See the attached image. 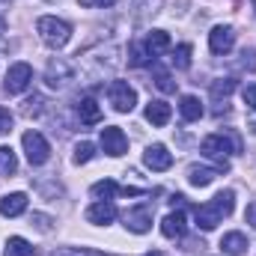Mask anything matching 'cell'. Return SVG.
Here are the masks:
<instances>
[{
  "label": "cell",
  "instance_id": "1",
  "mask_svg": "<svg viewBox=\"0 0 256 256\" xmlns=\"http://www.w3.org/2000/svg\"><path fill=\"white\" fill-rule=\"evenodd\" d=\"M232 208H236V194H232V191H220L218 196H212V202H206V206H196V208H194L196 226H200L202 232H212L224 218H230V214H232Z\"/></svg>",
  "mask_w": 256,
  "mask_h": 256
},
{
  "label": "cell",
  "instance_id": "2",
  "mask_svg": "<svg viewBox=\"0 0 256 256\" xmlns=\"http://www.w3.org/2000/svg\"><path fill=\"white\" fill-rule=\"evenodd\" d=\"M200 152L206 155V158H212V161H218V170L224 173L230 164H226V158L230 155H236L238 152V140L236 137H230V134H208L202 143H200Z\"/></svg>",
  "mask_w": 256,
  "mask_h": 256
},
{
  "label": "cell",
  "instance_id": "3",
  "mask_svg": "<svg viewBox=\"0 0 256 256\" xmlns=\"http://www.w3.org/2000/svg\"><path fill=\"white\" fill-rule=\"evenodd\" d=\"M36 30H39V36H42V42L48 45V48H63L66 42L72 39V27L60 21V18H54V15H45V18H39L36 21Z\"/></svg>",
  "mask_w": 256,
  "mask_h": 256
},
{
  "label": "cell",
  "instance_id": "4",
  "mask_svg": "<svg viewBox=\"0 0 256 256\" xmlns=\"http://www.w3.org/2000/svg\"><path fill=\"white\" fill-rule=\"evenodd\" d=\"M108 98H110L116 114H131L137 104V92H134V86H128V80H110Z\"/></svg>",
  "mask_w": 256,
  "mask_h": 256
},
{
  "label": "cell",
  "instance_id": "5",
  "mask_svg": "<svg viewBox=\"0 0 256 256\" xmlns=\"http://www.w3.org/2000/svg\"><path fill=\"white\" fill-rule=\"evenodd\" d=\"M21 143H24L27 161H30L33 167H39V164H45V161L51 158V146H48V140H45L39 131H27V134L21 137Z\"/></svg>",
  "mask_w": 256,
  "mask_h": 256
},
{
  "label": "cell",
  "instance_id": "6",
  "mask_svg": "<svg viewBox=\"0 0 256 256\" xmlns=\"http://www.w3.org/2000/svg\"><path fill=\"white\" fill-rule=\"evenodd\" d=\"M30 80H33L30 63H12L9 72H6V78H3V90H6L9 96H18V92H24V90L30 86Z\"/></svg>",
  "mask_w": 256,
  "mask_h": 256
},
{
  "label": "cell",
  "instance_id": "7",
  "mask_svg": "<svg viewBox=\"0 0 256 256\" xmlns=\"http://www.w3.org/2000/svg\"><path fill=\"white\" fill-rule=\"evenodd\" d=\"M122 220H126L128 230H131V232H137V236L149 232V230H152V206H149V202L131 206L126 214H122Z\"/></svg>",
  "mask_w": 256,
  "mask_h": 256
},
{
  "label": "cell",
  "instance_id": "8",
  "mask_svg": "<svg viewBox=\"0 0 256 256\" xmlns=\"http://www.w3.org/2000/svg\"><path fill=\"white\" fill-rule=\"evenodd\" d=\"M102 149L110 155V158H120V155H126L128 152V137L122 128L116 126H108L102 128Z\"/></svg>",
  "mask_w": 256,
  "mask_h": 256
},
{
  "label": "cell",
  "instance_id": "9",
  "mask_svg": "<svg viewBox=\"0 0 256 256\" xmlns=\"http://www.w3.org/2000/svg\"><path fill=\"white\" fill-rule=\"evenodd\" d=\"M72 78H74V68H72V63H66L63 57L51 60L48 68H45V84H48L51 90H63Z\"/></svg>",
  "mask_w": 256,
  "mask_h": 256
},
{
  "label": "cell",
  "instance_id": "10",
  "mask_svg": "<svg viewBox=\"0 0 256 256\" xmlns=\"http://www.w3.org/2000/svg\"><path fill=\"white\" fill-rule=\"evenodd\" d=\"M143 164H146L149 170L161 173V170H170V167H173V155L167 152V146L152 143V146H146V152H143Z\"/></svg>",
  "mask_w": 256,
  "mask_h": 256
},
{
  "label": "cell",
  "instance_id": "11",
  "mask_svg": "<svg viewBox=\"0 0 256 256\" xmlns=\"http://www.w3.org/2000/svg\"><path fill=\"white\" fill-rule=\"evenodd\" d=\"M116 214H120V212H116L114 200H98V202H92V206L86 208V220L96 224V226H108V224H114Z\"/></svg>",
  "mask_w": 256,
  "mask_h": 256
},
{
  "label": "cell",
  "instance_id": "12",
  "mask_svg": "<svg viewBox=\"0 0 256 256\" xmlns=\"http://www.w3.org/2000/svg\"><path fill=\"white\" fill-rule=\"evenodd\" d=\"M232 45H236V30L232 27H214L212 33H208V48H212V54H230L232 51Z\"/></svg>",
  "mask_w": 256,
  "mask_h": 256
},
{
  "label": "cell",
  "instance_id": "13",
  "mask_svg": "<svg viewBox=\"0 0 256 256\" xmlns=\"http://www.w3.org/2000/svg\"><path fill=\"white\" fill-rule=\"evenodd\" d=\"M27 212V194L15 191V194H6L3 200H0V214L3 218H18V214H24Z\"/></svg>",
  "mask_w": 256,
  "mask_h": 256
},
{
  "label": "cell",
  "instance_id": "14",
  "mask_svg": "<svg viewBox=\"0 0 256 256\" xmlns=\"http://www.w3.org/2000/svg\"><path fill=\"white\" fill-rule=\"evenodd\" d=\"M161 232H164L167 238H182V236H185V212H182V208L170 212V214L161 220Z\"/></svg>",
  "mask_w": 256,
  "mask_h": 256
},
{
  "label": "cell",
  "instance_id": "15",
  "mask_svg": "<svg viewBox=\"0 0 256 256\" xmlns=\"http://www.w3.org/2000/svg\"><path fill=\"white\" fill-rule=\"evenodd\" d=\"M78 116H80V122H86V126L102 122V108H98V102H96L92 96H84V98L78 102Z\"/></svg>",
  "mask_w": 256,
  "mask_h": 256
},
{
  "label": "cell",
  "instance_id": "16",
  "mask_svg": "<svg viewBox=\"0 0 256 256\" xmlns=\"http://www.w3.org/2000/svg\"><path fill=\"white\" fill-rule=\"evenodd\" d=\"M170 114H173L170 104L161 102V98L146 104V122H152V126H167V122H170Z\"/></svg>",
  "mask_w": 256,
  "mask_h": 256
},
{
  "label": "cell",
  "instance_id": "17",
  "mask_svg": "<svg viewBox=\"0 0 256 256\" xmlns=\"http://www.w3.org/2000/svg\"><path fill=\"white\" fill-rule=\"evenodd\" d=\"M220 250L226 256H242L248 250V238H244V232H226L224 238H220Z\"/></svg>",
  "mask_w": 256,
  "mask_h": 256
},
{
  "label": "cell",
  "instance_id": "18",
  "mask_svg": "<svg viewBox=\"0 0 256 256\" xmlns=\"http://www.w3.org/2000/svg\"><path fill=\"white\" fill-rule=\"evenodd\" d=\"M218 176H220L218 167H214V170H212V167H191V170H188V182H191L194 188H206V185H212Z\"/></svg>",
  "mask_w": 256,
  "mask_h": 256
},
{
  "label": "cell",
  "instance_id": "19",
  "mask_svg": "<svg viewBox=\"0 0 256 256\" xmlns=\"http://www.w3.org/2000/svg\"><path fill=\"white\" fill-rule=\"evenodd\" d=\"M143 45L149 48L152 57H158V54L170 51V36H167L164 30H152V33H146V42H143Z\"/></svg>",
  "mask_w": 256,
  "mask_h": 256
},
{
  "label": "cell",
  "instance_id": "20",
  "mask_svg": "<svg viewBox=\"0 0 256 256\" xmlns=\"http://www.w3.org/2000/svg\"><path fill=\"white\" fill-rule=\"evenodd\" d=\"M179 114H182L185 122H196V120L202 116V104H200V98H196V96H182V102H179Z\"/></svg>",
  "mask_w": 256,
  "mask_h": 256
},
{
  "label": "cell",
  "instance_id": "21",
  "mask_svg": "<svg viewBox=\"0 0 256 256\" xmlns=\"http://www.w3.org/2000/svg\"><path fill=\"white\" fill-rule=\"evenodd\" d=\"M128 63L131 66H155V57L149 54V48H146L143 42H134V45L128 48Z\"/></svg>",
  "mask_w": 256,
  "mask_h": 256
},
{
  "label": "cell",
  "instance_id": "22",
  "mask_svg": "<svg viewBox=\"0 0 256 256\" xmlns=\"http://www.w3.org/2000/svg\"><path fill=\"white\" fill-rule=\"evenodd\" d=\"M232 92H236V80H232V78H218V80H212V98H214V102H220V98L226 102Z\"/></svg>",
  "mask_w": 256,
  "mask_h": 256
},
{
  "label": "cell",
  "instance_id": "23",
  "mask_svg": "<svg viewBox=\"0 0 256 256\" xmlns=\"http://www.w3.org/2000/svg\"><path fill=\"white\" fill-rule=\"evenodd\" d=\"M30 254H33V248H30V242L21 238V236H12V238L6 242V250H3V256H30Z\"/></svg>",
  "mask_w": 256,
  "mask_h": 256
},
{
  "label": "cell",
  "instance_id": "24",
  "mask_svg": "<svg viewBox=\"0 0 256 256\" xmlns=\"http://www.w3.org/2000/svg\"><path fill=\"white\" fill-rule=\"evenodd\" d=\"M116 194H120V185L110 182V179H102V182L92 185V196H96V200H110V196H116Z\"/></svg>",
  "mask_w": 256,
  "mask_h": 256
},
{
  "label": "cell",
  "instance_id": "25",
  "mask_svg": "<svg viewBox=\"0 0 256 256\" xmlns=\"http://www.w3.org/2000/svg\"><path fill=\"white\" fill-rule=\"evenodd\" d=\"M15 170H18V158H15V152H12L9 146H0V173L9 176V173H15Z\"/></svg>",
  "mask_w": 256,
  "mask_h": 256
},
{
  "label": "cell",
  "instance_id": "26",
  "mask_svg": "<svg viewBox=\"0 0 256 256\" xmlns=\"http://www.w3.org/2000/svg\"><path fill=\"white\" fill-rule=\"evenodd\" d=\"M92 158H96V146H92V143H86V140H84V143H78V146H74V155H72V161H74V164H86V161H92Z\"/></svg>",
  "mask_w": 256,
  "mask_h": 256
},
{
  "label": "cell",
  "instance_id": "27",
  "mask_svg": "<svg viewBox=\"0 0 256 256\" xmlns=\"http://www.w3.org/2000/svg\"><path fill=\"white\" fill-rule=\"evenodd\" d=\"M170 60H173L176 68H188V66H191V45H176Z\"/></svg>",
  "mask_w": 256,
  "mask_h": 256
},
{
  "label": "cell",
  "instance_id": "28",
  "mask_svg": "<svg viewBox=\"0 0 256 256\" xmlns=\"http://www.w3.org/2000/svg\"><path fill=\"white\" fill-rule=\"evenodd\" d=\"M155 86H158L161 92H176V84H173V78H170L167 72H161V68H155Z\"/></svg>",
  "mask_w": 256,
  "mask_h": 256
},
{
  "label": "cell",
  "instance_id": "29",
  "mask_svg": "<svg viewBox=\"0 0 256 256\" xmlns=\"http://www.w3.org/2000/svg\"><path fill=\"white\" fill-rule=\"evenodd\" d=\"M48 256H104V254H98V250H86V248H57L54 254H48Z\"/></svg>",
  "mask_w": 256,
  "mask_h": 256
},
{
  "label": "cell",
  "instance_id": "30",
  "mask_svg": "<svg viewBox=\"0 0 256 256\" xmlns=\"http://www.w3.org/2000/svg\"><path fill=\"white\" fill-rule=\"evenodd\" d=\"M238 66H242V68H248V72H256V48H244Z\"/></svg>",
  "mask_w": 256,
  "mask_h": 256
},
{
  "label": "cell",
  "instance_id": "31",
  "mask_svg": "<svg viewBox=\"0 0 256 256\" xmlns=\"http://www.w3.org/2000/svg\"><path fill=\"white\" fill-rule=\"evenodd\" d=\"M12 126H15V116H12V114L0 104V134H9V131H12Z\"/></svg>",
  "mask_w": 256,
  "mask_h": 256
},
{
  "label": "cell",
  "instance_id": "32",
  "mask_svg": "<svg viewBox=\"0 0 256 256\" xmlns=\"http://www.w3.org/2000/svg\"><path fill=\"white\" fill-rule=\"evenodd\" d=\"M30 224H33V226H36L39 232H51V218H48V214H39V212H36Z\"/></svg>",
  "mask_w": 256,
  "mask_h": 256
},
{
  "label": "cell",
  "instance_id": "33",
  "mask_svg": "<svg viewBox=\"0 0 256 256\" xmlns=\"http://www.w3.org/2000/svg\"><path fill=\"white\" fill-rule=\"evenodd\" d=\"M242 98H244V104H248L250 110H256V84H250V86H244Z\"/></svg>",
  "mask_w": 256,
  "mask_h": 256
},
{
  "label": "cell",
  "instance_id": "34",
  "mask_svg": "<svg viewBox=\"0 0 256 256\" xmlns=\"http://www.w3.org/2000/svg\"><path fill=\"white\" fill-rule=\"evenodd\" d=\"M114 3H116V0H80L84 9H92V6H102V9H104V6H114Z\"/></svg>",
  "mask_w": 256,
  "mask_h": 256
},
{
  "label": "cell",
  "instance_id": "35",
  "mask_svg": "<svg viewBox=\"0 0 256 256\" xmlns=\"http://www.w3.org/2000/svg\"><path fill=\"white\" fill-rule=\"evenodd\" d=\"M244 220H248V224L256 230V202H250V206H248V212H244Z\"/></svg>",
  "mask_w": 256,
  "mask_h": 256
},
{
  "label": "cell",
  "instance_id": "36",
  "mask_svg": "<svg viewBox=\"0 0 256 256\" xmlns=\"http://www.w3.org/2000/svg\"><path fill=\"white\" fill-rule=\"evenodd\" d=\"M0 33H6V21H3V15H0Z\"/></svg>",
  "mask_w": 256,
  "mask_h": 256
},
{
  "label": "cell",
  "instance_id": "37",
  "mask_svg": "<svg viewBox=\"0 0 256 256\" xmlns=\"http://www.w3.org/2000/svg\"><path fill=\"white\" fill-rule=\"evenodd\" d=\"M146 256H164V254H161V250H149Z\"/></svg>",
  "mask_w": 256,
  "mask_h": 256
},
{
  "label": "cell",
  "instance_id": "38",
  "mask_svg": "<svg viewBox=\"0 0 256 256\" xmlns=\"http://www.w3.org/2000/svg\"><path fill=\"white\" fill-rule=\"evenodd\" d=\"M250 131H254V134H256V116H254V120H250Z\"/></svg>",
  "mask_w": 256,
  "mask_h": 256
}]
</instances>
